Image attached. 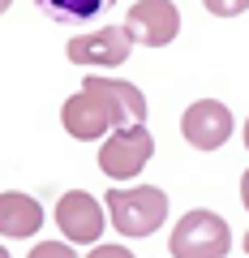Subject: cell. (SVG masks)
<instances>
[{"label":"cell","instance_id":"obj_15","mask_svg":"<svg viewBox=\"0 0 249 258\" xmlns=\"http://www.w3.org/2000/svg\"><path fill=\"white\" fill-rule=\"evenodd\" d=\"M240 203H245V211H249V172L240 176Z\"/></svg>","mask_w":249,"mask_h":258},{"label":"cell","instance_id":"obj_16","mask_svg":"<svg viewBox=\"0 0 249 258\" xmlns=\"http://www.w3.org/2000/svg\"><path fill=\"white\" fill-rule=\"evenodd\" d=\"M245 151H249V120H245Z\"/></svg>","mask_w":249,"mask_h":258},{"label":"cell","instance_id":"obj_5","mask_svg":"<svg viewBox=\"0 0 249 258\" xmlns=\"http://www.w3.org/2000/svg\"><path fill=\"white\" fill-rule=\"evenodd\" d=\"M133 52V35L125 26H103L91 35H73L65 43V56L82 69H112V64H125Z\"/></svg>","mask_w":249,"mask_h":258},{"label":"cell","instance_id":"obj_9","mask_svg":"<svg viewBox=\"0 0 249 258\" xmlns=\"http://www.w3.org/2000/svg\"><path fill=\"white\" fill-rule=\"evenodd\" d=\"M86 91H95V95H103V99L112 103V108L120 112V116L129 120V125H146V95L138 91L133 82H120V78H103V74H91L86 78Z\"/></svg>","mask_w":249,"mask_h":258},{"label":"cell","instance_id":"obj_19","mask_svg":"<svg viewBox=\"0 0 249 258\" xmlns=\"http://www.w3.org/2000/svg\"><path fill=\"white\" fill-rule=\"evenodd\" d=\"M0 258H9V249H5V245H0Z\"/></svg>","mask_w":249,"mask_h":258},{"label":"cell","instance_id":"obj_1","mask_svg":"<svg viewBox=\"0 0 249 258\" xmlns=\"http://www.w3.org/2000/svg\"><path fill=\"white\" fill-rule=\"evenodd\" d=\"M108 215L120 237H150L168 220V194L155 185H129V189H108Z\"/></svg>","mask_w":249,"mask_h":258},{"label":"cell","instance_id":"obj_17","mask_svg":"<svg viewBox=\"0 0 249 258\" xmlns=\"http://www.w3.org/2000/svg\"><path fill=\"white\" fill-rule=\"evenodd\" d=\"M9 5H13V0H0V13H5V9H9Z\"/></svg>","mask_w":249,"mask_h":258},{"label":"cell","instance_id":"obj_6","mask_svg":"<svg viewBox=\"0 0 249 258\" xmlns=\"http://www.w3.org/2000/svg\"><path fill=\"white\" fill-rule=\"evenodd\" d=\"M103 207H108V203L91 198L86 189H69L65 198L56 203V224H60L65 241L95 245V241L103 237V220H108V211H103Z\"/></svg>","mask_w":249,"mask_h":258},{"label":"cell","instance_id":"obj_11","mask_svg":"<svg viewBox=\"0 0 249 258\" xmlns=\"http://www.w3.org/2000/svg\"><path fill=\"white\" fill-rule=\"evenodd\" d=\"M35 5H39V9H43L52 22H65V26H73V22H91V18H99L112 0H35Z\"/></svg>","mask_w":249,"mask_h":258},{"label":"cell","instance_id":"obj_3","mask_svg":"<svg viewBox=\"0 0 249 258\" xmlns=\"http://www.w3.org/2000/svg\"><path fill=\"white\" fill-rule=\"evenodd\" d=\"M155 155V138L146 125H120L112 129V138H103L99 147V168L108 181H133L146 168V159Z\"/></svg>","mask_w":249,"mask_h":258},{"label":"cell","instance_id":"obj_14","mask_svg":"<svg viewBox=\"0 0 249 258\" xmlns=\"http://www.w3.org/2000/svg\"><path fill=\"white\" fill-rule=\"evenodd\" d=\"M86 258H133V254H129V245H95Z\"/></svg>","mask_w":249,"mask_h":258},{"label":"cell","instance_id":"obj_7","mask_svg":"<svg viewBox=\"0 0 249 258\" xmlns=\"http://www.w3.org/2000/svg\"><path fill=\"white\" fill-rule=\"evenodd\" d=\"M181 134H185V142L198 147V151H219L223 142L232 138V112H228V103H219V99L189 103L185 116H181Z\"/></svg>","mask_w":249,"mask_h":258},{"label":"cell","instance_id":"obj_10","mask_svg":"<svg viewBox=\"0 0 249 258\" xmlns=\"http://www.w3.org/2000/svg\"><path fill=\"white\" fill-rule=\"evenodd\" d=\"M39 228H43V207L30 194H18V189L0 194V237L22 241V237H35Z\"/></svg>","mask_w":249,"mask_h":258},{"label":"cell","instance_id":"obj_13","mask_svg":"<svg viewBox=\"0 0 249 258\" xmlns=\"http://www.w3.org/2000/svg\"><path fill=\"white\" fill-rule=\"evenodd\" d=\"M206 13H215V18H236V13L249 9V0H202Z\"/></svg>","mask_w":249,"mask_h":258},{"label":"cell","instance_id":"obj_8","mask_svg":"<svg viewBox=\"0 0 249 258\" xmlns=\"http://www.w3.org/2000/svg\"><path fill=\"white\" fill-rule=\"evenodd\" d=\"M125 30L133 35V43L146 47H168L181 35V13H176L172 0H138L125 18Z\"/></svg>","mask_w":249,"mask_h":258},{"label":"cell","instance_id":"obj_2","mask_svg":"<svg viewBox=\"0 0 249 258\" xmlns=\"http://www.w3.org/2000/svg\"><path fill=\"white\" fill-rule=\"evenodd\" d=\"M172 258H228L232 249V228L215 211H189L168 237Z\"/></svg>","mask_w":249,"mask_h":258},{"label":"cell","instance_id":"obj_18","mask_svg":"<svg viewBox=\"0 0 249 258\" xmlns=\"http://www.w3.org/2000/svg\"><path fill=\"white\" fill-rule=\"evenodd\" d=\"M240 245H245V254H249V232H245V241H240Z\"/></svg>","mask_w":249,"mask_h":258},{"label":"cell","instance_id":"obj_12","mask_svg":"<svg viewBox=\"0 0 249 258\" xmlns=\"http://www.w3.org/2000/svg\"><path fill=\"white\" fill-rule=\"evenodd\" d=\"M26 258H77V249L69 245V241H39Z\"/></svg>","mask_w":249,"mask_h":258},{"label":"cell","instance_id":"obj_4","mask_svg":"<svg viewBox=\"0 0 249 258\" xmlns=\"http://www.w3.org/2000/svg\"><path fill=\"white\" fill-rule=\"evenodd\" d=\"M60 125H65L69 138L91 142V138H103V134H112V129L129 125V120L120 116L103 95H95V91H86V86H82L77 95H69V99H65V108H60Z\"/></svg>","mask_w":249,"mask_h":258}]
</instances>
